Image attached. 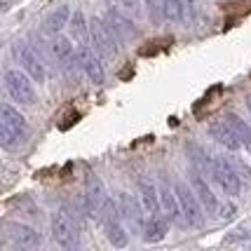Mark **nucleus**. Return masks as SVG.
Returning <instances> with one entry per match:
<instances>
[{
	"label": "nucleus",
	"mask_w": 251,
	"mask_h": 251,
	"mask_svg": "<svg viewBox=\"0 0 251 251\" xmlns=\"http://www.w3.org/2000/svg\"><path fill=\"white\" fill-rule=\"evenodd\" d=\"M26 136H28L26 118H24L14 106L2 103V106H0V146L12 151V148H17Z\"/></svg>",
	"instance_id": "f257e3e1"
},
{
	"label": "nucleus",
	"mask_w": 251,
	"mask_h": 251,
	"mask_svg": "<svg viewBox=\"0 0 251 251\" xmlns=\"http://www.w3.org/2000/svg\"><path fill=\"white\" fill-rule=\"evenodd\" d=\"M52 237L64 251H80V228L68 207H61L52 216Z\"/></svg>",
	"instance_id": "f03ea898"
},
{
	"label": "nucleus",
	"mask_w": 251,
	"mask_h": 251,
	"mask_svg": "<svg viewBox=\"0 0 251 251\" xmlns=\"http://www.w3.org/2000/svg\"><path fill=\"white\" fill-rule=\"evenodd\" d=\"M89 38H92V50L97 52L99 59H106L110 61L115 52H118V45H115V33L110 31V26L106 22H101L99 17H94L89 22Z\"/></svg>",
	"instance_id": "7ed1b4c3"
},
{
	"label": "nucleus",
	"mask_w": 251,
	"mask_h": 251,
	"mask_svg": "<svg viewBox=\"0 0 251 251\" xmlns=\"http://www.w3.org/2000/svg\"><path fill=\"white\" fill-rule=\"evenodd\" d=\"M5 89L14 101H19L24 106H33L35 103V87H33L31 77L26 71H17L12 68L5 73Z\"/></svg>",
	"instance_id": "20e7f679"
},
{
	"label": "nucleus",
	"mask_w": 251,
	"mask_h": 251,
	"mask_svg": "<svg viewBox=\"0 0 251 251\" xmlns=\"http://www.w3.org/2000/svg\"><path fill=\"white\" fill-rule=\"evenodd\" d=\"M174 190H176V197H178V204L183 209L188 228H202V223H204V209L200 204L195 190L188 188L186 183H181V181L174 183Z\"/></svg>",
	"instance_id": "39448f33"
},
{
	"label": "nucleus",
	"mask_w": 251,
	"mask_h": 251,
	"mask_svg": "<svg viewBox=\"0 0 251 251\" xmlns=\"http://www.w3.org/2000/svg\"><path fill=\"white\" fill-rule=\"evenodd\" d=\"M211 178L221 186V190L230 197H237L242 193V178L235 174V169L230 167L226 157H214L211 160V169H209Z\"/></svg>",
	"instance_id": "423d86ee"
},
{
	"label": "nucleus",
	"mask_w": 251,
	"mask_h": 251,
	"mask_svg": "<svg viewBox=\"0 0 251 251\" xmlns=\"http://www.w3.org/2000/svg\"><path fill=\"white\" fill-rule=\"evenodd\" d=\"M5 235L14 247V251H38L40 247V232L26 223H7Z\"/></svg>",
	"instance_id": "0eeeda50"
},
{
	"label": "nucleus",
	"mask_w": 251,
	"mask_h": 251,
	"mask_svg": "<svg viewBox=\"0 0 251 251\" xmlns=\"http://www.w3.org/2000/svg\"><path fill=\"white\" fill-rule=\"evenodd\" d=\"M14 54L19 59L22 68L28 73V77L43 82L45 80V64H43V59H40V54H38L35 47H31V45H26V43H14Z\"/></svg>",
	"instance_id": "6e6552de"
},
{
	"label": "nucleus",
	"mask_w": 251,
	"mask_h": 251,
	"mask_svg": "<svg viewBox=\"0 0 251 251\" xmlns=\"http://www.w3.org/2000/svg\"><path fill=\"white\" fill-rule=\"evenodd\" d=\"M190 188L195 190L197 200H200V204H202V209L207 211L209 216L219 214V200H216V195H214V190L209 188L207 178L200 174L195 167H193V172H190Z\"/></svg>",
	"instance_id": "1a4fd4ad"
},
{
	"label": "nucleus",
	"mask_w": 251,
	"mask_h": 251,
	"mask_svg": "<svg viewBox=\"0 0 251 251\" xmlns=\"http://www.w3.org/2000/svg\"><path fill=\"white\" fill-rule=\"evenodd\" d=\"M106 204V193H103V183L99 181V176H89L87 186H85V197H82V209L89 216H97L101 207Z\"/></svg>",
	"instance_id": "9d476101"
},
{
	"label": "nucleus",
	"mask_w": 251,
	"mask_h": 251,
	"mask_svg": "<svg viewBox=\"0 0 251 251\" xmlns=\"http://www.w3.org/2000/svg\"><path fill=\"white\" fill-rule=\"evenodd\" d=\"M75 59L94 85H101V82H103V66H101V59L97 56V52H94L92 47H80L75 52Z\"/></svg>",
	"instance_id": "9b49d317"
},
{
	"label": "nucleus",
	"mask_w": 251,
	"mask_h": 251,
	"mask_svg": "<svg viewBox=\"0 0 251 251\" xmlns=\"http://www.w3.org/2000/svg\"><path fill=\"white\" fill-rule=\"evenodd\" d=\"M160 202H162V211H164L167 219L178 223L181 228H188L186 216H183V209H181V204H178V197H176L174 188H169L167 183H162V188H160Z\"/></svg>",
	"instance_id": "f8f14e48"
},
{
	"label": "nucleus",
	"mask_w": 251,
	"mask_h": 251,
	"mask_svg": "<svg viewBox=\"0 0 251 251\" xmlns=\"http://www.w3.org/2000/svg\"><path fill=\"white\" fill-rule=\"evenodd\" d=\"M118 211H120V219H125L127 223H134V228H143V207L134 200L131 195H127V193H122L120 197H118Z\"/></svg>",
	"instance_id": "ddd939ff"
},
{
	"label": "nucleus",
	"mask_w": 251,
	"mask_h": 251,
	"mask_svg": "<svg viewBox=\"0 0 251 251\" xmlns=\"http://www.w3.org/2000/svg\"><path fill=\"white\" fill-rule=\"evenodd\" d=\"M139 195H141V207L148 216H160L162 211V202H160V190L148 183V181H141L139 183Z\"/></svg>",
	"instance_id": "4468645a"
},
{
	"label": "nucleus",
	"mask_w": 251,
	"mask_h": 251,
	"mask_svg": "<svg viewBox=\"0 0 251 251\" xmlns=\"http://www.w3.org/2000/svg\"><path fill=\"white\" fill-rule=\"evenodd\" d=\"M47 50H50V54H52V59H54L56 66H66L73 61V43L68 40V38H64V35H56V38H52L50 40V45H47Z\"/></svg>",
	"instance_id": "2eb2a0df"
},
{
	"label": "nucleus",
	"mask_w": 251,
	"mask_h": 251,
	"mask_svg": "<svg viewBox=\"0 0 251 251\" xmlns=\"http://www.w3.org/2000/svg\"><path fill=\"white\" fill-rule=\"evenodd\" d=\"M167 230H169V219L167 216H151V219H146L143 223V240L155 244V242H162L167 237Z\"/></svg>",
	"instance_id": "dca6fc26"
},
{
	"label": "nucleus",
	"mask_w": 251,
	"mask_h": 251,
	"mask_svg": "<svg viewBox=\"0 0 251 251\" xmlns=\"http://www.w3.org/2000/svg\"><path fill=\"white\" fill-rule=\"evenodd\" d=\"M209 134H211V139L216 143H221L223 148H228V151H240V139L235 136V131L228 127V122H214L211 127H209Z\"/></svg>",
	"instance_id": "f3484780"
},
{
	"label": "nucleus",
	"mask_w": 251,
	"mask_h": 251,
	"mask_svg": "<svg viewBox=\"0 0 251 251\" xmlns=\"http://www.w3.org/2000/svg\"><path fill=\"white\" fill-rule=\"evenodd\" d=\"M71 10H68V5H61V7H56L54 12H50L47 17H45V33H50V35H59V31L64 28L66 24H71Z\"/></svg>",
	"instance_id": "a211bd4d"
},
{
	"label": "nucleus",
	"mask_w": 251,
	"mask_h": 251,
	"mask_svg": "<svg viewBox=\"0 0 251 251\" xmlns=\"http://www.w3.org/2000/svg\"><path fill=\"white\" fill-rule=\"evenodd\" d=\"M68 28H71V35L75 38V43L80 45V47H89V43H92V38H89V24L82 12H75V14L71 17Z\"/></svg>",
	"instance_id": "6ab92c4d"
},
{
	"label": "nucleus",
	"mask_w": 251,
	"mask_h": 251,
	"mask_svg": "<svg viewBox=\"0 0 251 251\" xmlns=\"http://www.w3.org/2000/svg\"><path fill=\"white\" fill-rule=\"evenodd\" d=\"M226 122H228L230 129L235 131V136L240 139L242 146H244V148L251 153V127H249V125L242 120L237 113H226Z\"/></svg>",
	"instance_id": "aec40b11"
},
{
	"label": "nucleus",
	"mask_w": 251,
	"mask_h": 251,
	"mask_svg": "<svg viewBox=\"0 0 251 251\" xmlns=\"http://www.w3.org/2000/svg\"><path fill=\"white\" fill-rule=\"evenodd\" d=\"M118 219H120V216H118ZM118 219H110L103 223V226H106V237H108V242L115 249H125V247L129 244V237H127V230L122 228Z\"/></svg>",
	"instance_id": "412c9836"
},
{
	"label": "nucleus",
	"mask_w": 251,
	"mask_h": 251,
	"mask_svg": "<svg viewBox=\"0 0 251 251\" xmlns=\"http://www.w3.org/2000/svg\"><path fill=\"white\" fill-rule=\"evenodd\" d=\"M146 10H148V17H151V22L157 26V24H162L167 19V0H146Z\"/></svg>",
	"instance_id": "4be33fe9"
},
{
	"label": "nucleus",
	"mask_w": 251,
	"mask_h": 251,
	"mask_svg": "<svg viewBox=\"0 0 251 251\" xmlns=\"http://www.w3.org/2000/svg\"><path fill=\"white\" fill-rule=\"evenodd\" d=\"M167 19L169 22H183L186 14V0H167Z\"/></svg>",
	"instance_id": "5701e85b"
},
{
	"label": "nucleus",
	"mask_w": 251,
	"mask_h": 251,
	"mask_svg": "<svg viewBox=\"0 0 251 251\" xmlns=\"http://www.w3.org/2000/svg\"><path fill=\"white\" fill-rule=\"evenodd\" d=\"M226 160L230 162V167L235 169V174L240 176L242 181H247V183H251V169L247 167V164L242 162V160H237V157H226Z\"/></svg>",
	"instance_id": "b1692460"
},
{
	"label": "nucleus",
	"mask_w": 251,
	"mask_h": 251,
	"mask_svg": "<svg viewBox=\"0 0 251 251\" xmlns=\"http://www.w3.org/2000/svg\"><path fill=\"white\" fill-rule=\"evenodd\" d=\"M125 7L131 10V12H136L139 10V0H125Z\"/></svg>",
	"instance_id": "393cba45"
},
{
	"label": "nucleus",
	"mask_w": 251,
	"mask_h": 251,
	"mask_svg": "<svg viewBox=\"0 0 251 251\" xmlns=\"http://www.w3.org/2000/svg\"><path fill=\"white\" fill-rule=\"evenodd\" d=\"M247 106H249V113H251V97L247 99Z\"/></svg>",
	"instance_id": "a878e982"
}]
</instances>
